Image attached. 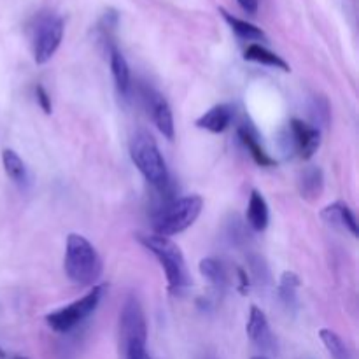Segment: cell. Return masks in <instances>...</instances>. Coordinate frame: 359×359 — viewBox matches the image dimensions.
<instances>
[{
  "label": "cell",
  "mask_w": 359,
  "mask_h": 359,
  "mask_svg": "<svg viewBox=\"0 0 359 359\" xmlns=\"http://www.w3.org/2000/svg\"><path fill=\"white\" fill-rule=\"evenodd\" d=\"M63 269L67 277L77 286H95L104 272L102 258L98 256L97 249L79 233H70L67 237Z\"/></svg>",
  "instance_id": "cell-1"
},
{
  "label": "cell",
  "mask_w": 359,
  "mask_h": 359,
  "mask_svg": "<svg viewBox=\"0 0 359 359\" xmlns=\"http://www.w3.org/2000/svg\"><path fill=\"white\" fill-rule=\"evenodd\" d=\"M137 241L158 259L167 277L168 291L174 294L182 293L189 286V276L179 245L160 235H137Z\"/></svg>",
  "instance_id": "cell-2"
},
{
  "label": "cell",
  "mask_w": 359,
  "mask_h": 359,
  "mask_svg": "<svg viewBox=\"0 0 359 359\" xmlns=\"http://www.w3.org/2000/svg\"><path fill=\"white\" fill-rule=\"evenodd\" d=\"M130 158L142 177L156 189H165L170 182L167 163L156 140L147 132H137L130 142Z\"/></svg>",
  "instance_id": "cell-3"
},
{
  "label": "cell",
  "mask_w": 359,
  "mask_h": 359,
  "mask_svg": "<svg viewBox=\"0 0 359 359\" xmlns=\"http://www.w3.org/2000/svg\"><path fill=\"white\" fill-rule=\"evenodd\" d=\"M202 209L203 198L200 195H188L172 200L153 216L154 235L168 238L172 235L182 233L198 219Z\"/></svg>",
  "instance_id": "cell-4"
},
{
  "label": "cell",
  "mask_w": 359,
  "mask_h": 359,
  "mask_svg": "<svg viewBox=\"0 0 359 359\" xmlns=\"http://www.w3.org/2000/svg\"><path fill=\"white\" fill-rule=\"evenodd\" d=\"M107 291L105 284H98L93 286V290L90 293L84 294L79 300L72 302V304L65 305V307L58 309V311L51 312V314L46 316V323H48L49 328L56 333H70L72 330H76L84 319L90 318L95 311H97L98 304H100L102 297Z\"/></svg>",
  "instance_id": "cell-5"
},
{
  "label": "cell",
  "mask_w": 359,
  "mask_h": 359,
  "mask_svg": "<svg viewBox=\"0 0 359 359\" xmlns=\"http://www.w3.org/2000/svg\"><path fill=\"white\" fill-rule=\"evenodd\" d=\"M63 39V20L58 16H49L41 21L37 27V34L34 39V60L37 65H44L56 49L60 48Z\"/></svg>",
  "instance_id": "cell-6"
},
{
  "label": "cell",
  "mask_w": 359,
  "mask_h": 359,
  "mask_svg": "<svg viewBox=\"0 0 359 359\" xmlns=\"http://www.w3.org/2000/svg\"><path fill=\"white\" fill-rule=\"evenodd\" d=\"M119 335L121 346L128 342H147V323L139 298L130 294L123 304L119 316Z\"/></svg>",
  "instance_id": "cell-7"
},
{
  "label": "cell",
  "mask_w": 359,
  "mask_h": 359,
  "mask_svg": "<svg viewBox=\"0 0 359 359\" xmlns=\"http://www.w3.org/2000/svg\"><path fill=\"white\" fill-rule=\"evenodd\" d=\"M287 137L291 139L293 149L297 151L302 160H311L321 146V130L314 128L312 125H307L297 118L291 119Z\"/></svg>",
  "instance_id": "cell-8"
},
{
  "label": "cell",
  "mask_w": 359,
  "mask_h": 359,
  "mask_svg": "<svg viewBox=\"0 0 359 359\" xmlns=\"http://www.w3.org/2000/svg\"><path fill=\"white\" fill-rule=\"evenodd\" d=\"M245 333H248L249 340H251L256 347H259V349L273 351V347H276V339H273V333L272 330H270L266 314L262 309L256 307V305H252L251 311H249Z\"/></svg>",
  "instance_id": "cell-9"
},
{
  "label": "cell",
  "mask_w": 359,
  "mask_h": 359,
  "mask_svg": "<svg viewBox=\"0 0 359 359\" xmlns=\"http://www.w3.org/2000/svg\"><path fill=\"white\" fill-rule=\"evenodd\" d=\"M146 98L149 102V111L156 128L160 130V133L165 139L172 140L175 135V125L170 104L167 102V98L161 97L160 93H154V91H149Z\"/></svg>",
  "instance_id": "cell-10"
},
{
  "label": "cell",
  "mask_w": 359,
  "mask_h": 359,
  "mask_svg": "<svg viewBox=\"0 0 359 359\" xmlns=\"http://www.w3.org/2000/svg\"><path fill=\"white\" fill-rule=\"evenodd\" d=\"M233 107L228 104H219L214 105L212 109L205 112V114L200 116L196 119V126L202 130H207L210 133H223L228 126L231 125V119H233Z\"/></svg>",
  "instance_id": "cell-11"
},
{
  "label": "cell",
  "mask_w": 359,
  "mask_h": 359,
  "mask_svg": "<svg viewBox=\"0 0 359 359\" xmlns=\"http://www.w3.org/2000/svg\"><path fill=\"white\" fill-rule=\"evenodd\" d=\"M237 132H238V137H241L242 144L245 146V149L251 153L252 160H255L259 167H276V160H273V158H270L269 153L263 149L256 128H252L251 125L244 123V125L238 126Z\"/></svg>",
  "instance_id": "cell-12"
},
{
  "label": "cell",
  "mask_w": 359,
  "mask_h": 359,
  "mask_svg": "<svg viewBox=\"0 0 359 359\" xmlns=\"http://www.w3.org/2000/svg\"><path fill=\"white\" fill-rule=\"evenodd\" d=\"M321 216L328 221L330 224H337V226H342L344 230L349 231L353 237H358V221L354 216L353 209H351L347 203L344 202H335L332 205L326 207L321 212Z\"/></svg>",
  "instance_id": "cell-13"
},
{
  "label": "cell",
  "mask_w": 359,
  "mask_h": 359,
  "mask_svg": "<svg viewBox=\"0 0 359 359\" xmlns=\"http://www.w3.org/2000/svg\"><path fill=\"white\" fill-rule=\"evenodd\" d=\"M248 224L255 231H265L269 226L270 214H269V203L263 198L262 193L258 189H252L251 196H249L248 203Z\"/></svg>",
  "instance_id": "cell-14"
},
{
  "label": "cell",
  "mask_w": 359,
  "mask_h": 359,
  "mask_svg": "<svg viewBox=\"0 0 359 359\" xmlns=\"http://www.w3.org/2000/svg\"><path fill=\"white\" fill-rule=\"evenodd\" d=\"M300 195L309 202H314L321 196L323 189H325V175L319 167H307L300 174Z\"/></svg>",
  "instance_id": "cell-15"
},
{
  "label": "cell",
  "mask_w": 359,
  "mask_h": 359,
  "mask_svg": "<svg viewBox=\"0 0 359 359\" xmlns=\"http://www.w3.org/2000/svg\"><path fill=\"white\" fill-rule=\"evenodd\" d=\"M2 165L6 170L7 177L18 184L20 188H27L30 182V175H28V168L25 161L21 160L20 154L14 149H4L2 151Z\"/></svg>",
  "instance_id": "cell-16"
},
{
  "label": "cell",
  "mask_w": 359,
  "mask_h": 359,
  "mask_svg": "<svg viewBox=\"0 0 359 359\" xmlns=\"http://www.w3.org/2000/svg\"><path fill=\"white\" fill-rule=\"evenodd\" d=\"M244 58L248 62H256V63H262V65L266 67H272V69H279L283 72H290V65L286 63V60L280 58L279 55L272 53L270 49L263 48L259 44H251L244 53Z\"/></svg>",
  "instance_id": "cell-17"
},
{
  "label": "cell",
  "mask_w": 359,
  "mask_h": 359,
  "mask_svg": "<svg viewBox=\"0 0 359 359\" xmlns=\"http://www.w3.org/2000/svg\"><path fill=\"white\" fill-rule=\"evenodd\" d=\"M111 72L118 91L126 97L130 91V67L123 53L116 48H111Z\"/></svg>",
  "instance_id": "cell-18"
},
{
  "label": "cell",
  "mask_w": 359,
  "mask_h": 359,
  "mask_svg": "<svg viewBox=\"0 0 359 359\" xmlns=\"http://www.w3.org/2000/svg\"><path fill=\"white\" fill-rule=\"evenodd\" d=\"M302 286L300 277L294 272H284L279 283V298L287 311L298 309V290Z\"/></svg>",
  "instance_id": "cell-19"
},
{
  "label": "cell",
  "mask_w": 359,
  "mask_h": 359,
  "mask_svg": "<svg viewBox=\"0 0 359 359\" xmlns=\"http://www.w3.org/2000/svg\"><path fill=\"white\" fill-rule=\"evenodd\" d=\"M200 273L217 290H226L228 273L223 263L216 258H203L198 265Z\"/></svg>",
  "instance_id": "cell-20"
},
{
  "label": "cell",
  "mask_w": 359,
  "mask_h": 359,
  "mask_svg": "<svg viewBox=\"0 0 359 359\" xmlns=\"http://www.w3.org/2000/svg\"><path fill=\"white\" fill-rule=\"evenodd\" d=\"M219 13L223 14L224 21L230 25L231 30H233L241 39H245V41H259V39H265V32H263L262 28L256 27V25L241 20V18L233 16V14H230L224 9H219Z\"/></svg>",
  "instance_id": "cell-21"
},
{
  "label": "cell",
  "mask_w": 359,
  "mask_h": 359,
  "mask_svg": "<svg viewBox=\"0 0 359 359\" xmlns=\"http://www.w3.org/2000/svg\"><path fill=\"white\" fill-rule=\"evenodd\" d=\"M319 339L325 344L326 351L332 356V359H354L353 353L347 347V344L340 339L339 333H335L333 330L323 328L319 330Z\"/></svg>",
  "instance_id": "cell-22"
},
{
  "label": "cell",
  "mask_w": 359,
  "mask_h": 359,
  "mask_svg": "<svg viewBox=\"0 0 359 359\" xmlns=\"http://www.w3.org/2000/svg\"><path fill=\"white\" fill-rule=\"evenodd\" d=\"M309 114H311L314 128H321V126H328L330 119H332V109H330V102L321 95L312 97L311 105H309Z\"/></svg>",
  "instance_id": "cell-23"
},
{
  "label": "cell",
  "mask_w": 359,
  "mask_h": 359,
  "mask_svg": "<svg viewBox=\"0 0 359 359\" xmlns=\"http://www.w3.org/2000/svg\"><path fill=\"white\" fill-rule=\"evenodd\" d=\"M249 269H251L255 280H258L259 284L270 283V270L266 266L265 259L259 258V256H251L249 258Z\"/></svg>",
  "instance_id": "cell-24"
},
{
  "label": "cell",
  "mask_w": 359,
  "mask_h": 359,
  "mask_svg": "<svg viewBox=\"0 0 359 359\" xmlns=\"http://www.w3.org/2000/svg\"><path fill=\"white\" fill-rule=\"evenodd\" d=\"M147 342H128L121 346L125 359H151L146 349Z\"/></svg>",
  "instance_id": "cell-25"
},
{
  "label": "cell",
  "mask_w": 359,
  "mask_h": 359,
  "mask_svg": "<svg viewBox=\"0 0 359 359\" xmlns=\"http://www.w3.org/2000/svg\"><path fill=\"white\" fill-rule=\"evenodd\" d=\"M35 97H37V102L39 105H41L42 111H44V114H51L53 112L51 97H49V93L46 91V88L42 86V84H37V86H35Z\"/></svg>",
  "instance_id": "cell-26"
},
{
  "label": "cell",
  "mask_w": 359,
  "mask_h": 359,
  "mask_svg": "<svg viewBox=\"0 0 359 359\" xmlns=\"http://www.w3.org/2000/svg\"><path fill=\"white\" fill-rule=\"evenodd\" d=\"M238 6L249 14H256L259 9V0H237Z\"/></svg>",
  "instance_id": "cell-27"
},
{
  "label": "cell",
  "mask_w": 359,
  "mask_h": 359,
  "mask_svg": "<svg viewBox=\"0 0 359 359\" xmlns=\"http://www.w3.org/2000/svg\"><path fill=\"white\" fill-rule=\"evenodd\" d=\"M251 359H269V358H265V356H255V358H251Z\"/></svg>",
  "instance_id": "cell-28"
},
{
  "label": "cell",
  "mask_w": 359,
  "mask_h": 359,
  "mask_svg": "<svg viewBox=\"0 0 359 359\" xmlns=\"http://www.w3.org/2000/svg\"><path fill=\"white\" fill-rule=\"evenodd\" d=\"M14 359H28V358H23V356H18V358H14Z\"/></svg>",
  "instance_id": "cell-29"
}]
</instances>
